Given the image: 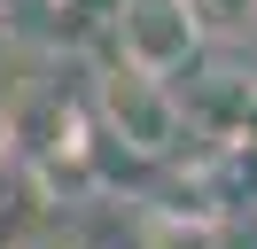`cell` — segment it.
<instances>
[{"mask_svg": "<svg viewBox=\"0 0 257 249\" xmlns=\"http://www.w3.org/2000/svg\"><path fill=\"white\" fill-rule=\"evenodd\" d=\"M94 101H101V125H109L133 156H172L179 133H187V109H179L172 78L141 70V62H125V55H117V70L94 86Z\"/></svg>", "mask_w": 257, "mask_h": 249, "instance_id": "cell-1", "label": "cell"}, {"mask_svg": "<svg viewBox=\"0 0 257 249\" xmlns=\"http://www.w3.org/2000/svg\"><path fill=\"white\" fill-rule=\"evenodd\" d=\"M203 47V8L195 0H117V55L172 78Z\"/></svg>", "mask_w": 257, "mask_h": 249, "instance_id": "cell-2", "label": "cell"}, {"mask_svg": "<svg viewBox=\"0 0 257 249\" xmlns=\"http://www.w3.org/2000/svg\"><path fill=\"white\" fill-rule=\"evenodd\" d=\"M39 226H47V187L32 179L24 148H0V249L32 241Z\"/></svg>", "mask_w": 257, "mask_h": 249, "instance_id": "cell-3", "label": "cell"}, {"mask_svg": "<svg viewBox=\"0 0 257 249\" xmlns=\"http://www.w3.org/2000/svg\"><path fill=\"white\" fill-rule=\"evenodd\" d=\"M148 249H210V233H179V226H148Z\"/></svg>", "mask_w": 257, "mask_h": 249, "instance_id": "cell-4", "label": "cell"}]
</instances>
